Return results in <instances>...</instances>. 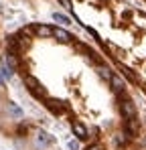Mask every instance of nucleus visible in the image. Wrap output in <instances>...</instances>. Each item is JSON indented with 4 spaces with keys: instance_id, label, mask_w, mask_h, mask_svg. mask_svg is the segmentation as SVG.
I'll return each mask as SVG.
<instances>
[{
    "instance_id": "7",
    "label": "nucleus",
    "mask_w": 146,
    "mask_h": 150,
    "mask_svg": "<svg viewBox=\"0 0 146 150\" xmlns=\"http://www.w3.org/2000/svg\"><path fill=\"white\" fill-rule=\"evenodd\" d=\"M136 132H138V124H136V120H134V118H130V120H128V124H126V134H128V136H134Z\"/></svg>"
},
{
    "instance_id": "1",
    "label": "nucleus",
    "mask_w": 146,
    "mask_h": 150,
    "mask_svg": "<svg viewBox=\"0 0 146 150\" xmlns=\"http://www.w3.org/2000/svg\"><path fill=\"white\" fill-rule=\"evenodd\" d=\"M120 110H122V114H124V118H126V120L136 118V108H134V103H132V101L122 100L120 101Z\"/></svg>"
},
{
    "instance_id": "3",
    "label": "nucleus",
    "mask_w": 146,
    "mask_h": 150,
    "mask_svg": "<svg viewBox=\"0 0 146 150\" xmlns=\"http://www.w3.org/2000/svg\"><path fill=\"white\" fill-rule=\"evenodd\" d=\"M73 134H75L79 140H85V138H87V130H85V126L79 124V122L73 124Z\"/></svg>"
},
{
    "instance_id": "4",
    "label": "nucleus",
    "mask_w": 146,
    "mask_h": 150,
    "mask_svg": "<svg viewBox=\"0 0 146 150\" xmlns=\"http://www.w3.org/2000/svg\"><path fill=\"white\" fill-rule=\"evenodd\" d=\"M53 35H55L61 43H69V41H71V35H69L67 30H63V28H53Z\"/></svg>"
},
{
    "instance_id": "9",
    "label": "nucleus",
    "mask_w": 146,
    "mask_h": 150,
    "mask_svg": "<svg viewBox=\"0 0 146 150\" xmlns=\"http://www.w3.org/2000/svg\"><path fill=\"white\" fill-rule=\"evenodd\" d=\"M53 18H55L57 23H61V25H71V18H69V16H65V14H61V12H55V14H53Z\"/></svg>"
},
{
    "instance_id": "15",
    "label": "nucleus",
    "mask_w": 146,
    "mask_h": 150,
    "mask_svg": "<svg viewBox=\"0 0 146 150\" xmlns=\"http://www.w3.org/2000/svg\"><path fill=\"white\" fill-rule=\"evenodd\" d=\"M59 2H61L65 8H71V0H59Z\"/></svg>"
},
{
    "instance_id": "8",
    "label": "nucleus",
    "mask_w": 146,
    "mask_h": 150,
    "mask_svg": "<svg viewBox=\"0 0 146 150\" xmlns=\"http://www.w3.org/2000/svg\"><path fill=\"white\" fill-rule=\"evenodd\" d=\"M4 65H8L12 71L16 69V65H18V63H16V59H14V55H12V53H8V55L4 57Z\"/></svg>"
},
{
    "instance_id": "16",
    "label": "nucleus",
    "mask_w": 146,
    "mask_h": 150,
    "mask_svg": "<svg viewBox=\"0 0 146 150\" xmlns=\"http://www.w3.org/2000/svg\"><path fill=\"white\" fill-rule=\"evenodd\" d=\"M87 150H101V146H99V144H94V146H89Z\"/></svg>"
},
{
    "instance_id": "14",
    "label": "nucleus",
    "mask_w": 146,
    "mask_h": 150,
    "mask_svg": "<svg viewBox=\"0 0 146 150\" xmlns=\"http://www.w3.org/2000/svg\"><path fill=\"white\" fill-rule=\"evenodd\" d=\"M67 148L69 150H79V142H77V140H67Z\"/></svg>"
},
{
    "instance_id": "11",
    "label": "nucleus",
    "mask_w": 146,
    "mask_h": 150,
    "mask_svg": "<svg viewBox=\"0 0 146 150\" xmlns=\"http://www.w3.org/2000/svg\"><path fill=\"white\" fill-rule=\"evenodd\" d=\"M8 110H10V114H12V116H16V118H23V110H21L16 103H10V105H8Z\"/></svg>"
},
{
    "instance_id": "2",
    "label": "nucleus",
    "mask_w": 146,
    "mask_h": 150,
    "mask_svg": "<svg viewBox=\"0 0 146 150\" xmlns=\"http://www.w3.org/2000/svg\"><path fill=\"white\" fill-rule=\"evenodd\" d=\"M26 85H28V89H30L35 96H39V98H43V96H45V89L41 87V83H39L33 75H28V77H26Z\"/></svg>"
},
{
    "instance_id": "10",
    "label": "nucleus",
    "mask_w": 146,
    "mask_h": 150,
    "mask_svg": "<svg viewBox=\"0 0 146 150\" xmlns=\"http://www.w3.org/2000/svg\"><path fill=\"white\" fill-rule=\"evenodd\" d=\"M49 108H51L55 114H61V112H63V105H61V101H57V100H51V101H49Z\"/></svg>"
},
{
    "instance_id": "5",
    "label": "nucleus",
    "mask_w": 146,
    "mask_h": 150,
    "mask_svg": "<svg viewBox=\"0 0 146 150\" xmlns=\"http://www.w3.org/2000/svg\"><path fill=\"white\" fill-rule=\"evenodd\" d=\"M110 81H112V85H114V91H116V93H122V91H124V81H122L118 75L112 73V79H110Z\"/></svg>"
},
{
    "instance_id": "12",
    "label": "nucleus",
    "mask_w": 146,
    "mask_h": 150,
    "mask_svg": "<svg viewBox=\"0 0 146 150\" xmlns=\"http://www.w3.org/2000/svg\"><path fill=\"white\" fill-rule=\"evenodd\" d=\"M39 140H41V142H45V144H53V142H55V138H53V136H49V134H45V132H41V134H39Z\"/></svg>"
},
{
    "instance_id": "6",
    "label": "nucleus",
    "mask_w": 146,
    "mask_h": 150,
    "mask_svg": "<svg viewBox=\"0 0 146 150\" xmlns=\"http://www.w3.org/2000/svg\"><path fill=\"white\" fill-rule=\"evenodd\" d=\"M35 33H37L39 37H51V35H53V28H51V26H45V25H37L35 26Z\"/></svg>"
},
{
    "instance_id": "13",
    "label": "nucleus",
    "mask_w": 146,
    "mask_h": 150,
    "mask_svg": "<svg viewBox=\"0 0 146 150\" xmlns=\"http://www.w3.org/2000/svg\"><path fill=\"white\" fill-rule=\"evenodd\" d=\"M99 75H101L106 81H110V79H112V71H110L108 67H99Z\"/></svg>"
}]
</instances>
